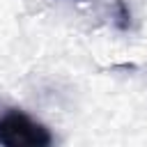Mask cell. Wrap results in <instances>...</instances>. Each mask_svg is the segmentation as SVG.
<instances>
[{"label":"cell","instance_id":"1","mask_svg":"<svg viewBox=\"0 0 147 147\" xmlns=\"http://www.w3.org/2000/svg\"><path fill=\"white\" fill-rule=\"evenodd\" d=\"M53 142L51 131L25 115L23 110H7L0 115V145L7 147H46Z\"/></svg>","mask_w":147,"mask_h":147},{"label":"cell","instance_id":"2","mask_svg":"<svg viewBox=\"0 0 147 147\" xmlns=\"http://www.w3.org/2000/svg\"><path fill=\"white\" fill-rule=\"evenodd\" d=\"M115 9H117V28L126 30V28H129V23H131V11L126 9V5H124V2H117V5H115Z\"/></svg>","mask_w":147,"mask_h":147}]
</instances>
